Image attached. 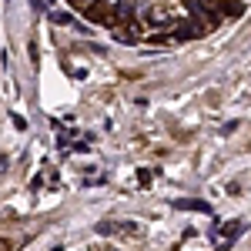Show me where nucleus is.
Segmentation results:
<instances>
[{
    "label": "nucleus",
    "instance_id": "nucleus-1",
    "mask_svg": "<svg viewBox=\"0 0 251 251\" xmlns=\"http://www.w3.org/2000/svg\"><path fill=\"white\" fill-rule=\"evenodd\" d=\"M214 10H218V17L221 20H231V17H241L245 14V3L241 0H211Z\"/></svg>",
    "mask_w": 251,
    "mask_h": 251
},
{
    "label": "nucleus",
    "instance_id": "nucleus-2",
    "mask_svg": "<svg viewBox=\"0 0 251 251\" xmlns=\"http://www.w3.org/2000/svg\"><path fill=\"white\" fill-rule=\"evenodd\" d=\"M177 208H191V211H204V214H211V204H204V201H177Z\"/></svg>",
    "mask_w": 251,
    "mask_h": 251
}]
</instances>
